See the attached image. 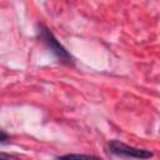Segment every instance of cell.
I'll list each match as a JSON object with an SVG mask.
<instances>
[{"label": "cell", "mask_w": 160, "mask_h": 160, "mask_svg": "<svg viewBox=\"0 0 160 160\" xmlns=\"http://www.w3.org/2000/svg\"><path fill=\"white\" fill-rule=\"evenodd\" d=\"M38 36L48 46V49L55 55V58L58 59L59 62L68 65V66L75 65V59L72 58V55L58 41L55 35L44 24H38Z\"/></svg>", "instance_id": "obj_1"}, {"label": "cell", "mask_w": 160, "mask_h": 160, "mask_svg": "<svg viewBox=\"0 0 160 160\" xmlns=\"http://www.w3.org/2000/svg\"><path fill=\"white\" fill-rule=\"evenodd\" d=\"M108 150L120 158H135V159H148L152 158V152L145 149L134 148L130 145H126L119 140H111L108 142Z\"/></svg>", "instance_id": "obj_2"}, {"label": "cell", "mask_w": 160, "mask_h": 160, "mask_svg": "<svg viewBox=\"0 0 160 160\" xmlns=\"http://www.w3.org/2000/svg\"><path fill=\"white\" fill-rule=\"evenodd\" d=\"M59 158H96L94 155H84V154H68V155H62Z\"/></svg>", "instance_id": "obj_3"}, {"label": "cell", "mask_w": 160, "mask_h": 160, "mask_svg": "<svg viewBox=\"0 0 160 160\" xmlns=\"http://www.w3.org/2000/svg\"><path fill=\"white\" fill-rule=\"evenodd\" d=\"M8 140H9V134H8V132H5L4 130H0V144L6 142Z\"/></svg>", "instance_id": "obj_4"}, {"label": "cell", "mask_w": 160, "mask_h": 160, "mask_svg": "<svg viewBox=\"0 0 160 160\" xmlns=\"http://www.w3.org/2000/svg\"><path fill=\"white\" fill-rule=\"evenodd\" d=\"M11 158H15V156L9 155V154H2V152H0V159H11Z\"/></svg>", "instance_id": "obj_5"}]
</instances>
